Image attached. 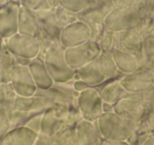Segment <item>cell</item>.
<instances>
[{
	"label": "cell",
	"mask_w": 154,
	"mask_h": 145,
	"mask_svg": "<svg viewBox=\"0 0 154 145\" xmlns=\"http://www.w3.org/2000/svg\"><path fill=\"white\" fill-rule=\"evenodd\" d=\"M131 120L114 112L103 113L97 120L101 135L105 141H125L129 138Z\"/></svg>",
	"instance_id": "cell-3"
},
{
	"label": "cell",
	"mask_w": 154,
	"mask_h": 145,
	"mask_svg": "<svg viewBox=\"0 0 154 145\" xmlns=\"http://www.w3.org/2000/svg\"><path fill=\"white\" fill-rule=\"evenodd\" d=\"M0 83L1 82V54H0Z\"/></svg>",
	"instance_id": "cell-18"
},
{
	"label": "cell",
	"mask_w": 154,
	"mask_h": 145,
	"mask_svg": "<svg viewBox=\"0 0 154 145\" xmlns=\"http://www.w3.org/2000/svg\"><path fill=\"white\" fill-rule=\"evenodd\" d=\"M38 134L26 126L11 129L0 139V145H34Z\"/></svg>",
	"instance_id": "cell-10"
},
{
	"label": "cell",
	"mask_w": 154,
	"mask_h": 145,
	"mask_svg": "<svg viewBox=\"0 0 154 145\" xmlns=\"http://www.w3.org/2000/svg\"><path fill=\"white\" fill-rule=\"evenodd\" d=\"M75 130L81 145H103L105 141L99 130L97 120L90 122L82 119L78 123Z\"/></svg>",
	"instance_id": "cell-8"
},
{
	"label": "cell",
	"mask_w": 154,
	"mask_h": 145,
	"mask_svg": "<svg viewBox=\"0 0 154 145\" xmlns=\"http://www.w3.org/2000/svg\"><path fill=\"white\" fill-rule=\"evenodd\" d=\"M2 46L14 57L32 60L39 54V43L37 38L19 32L3 40Z\"/></svg>",
	"instance_id": "cell-5"
},
{
	"label": "cell",
	"mask_w": 154,
	"mask_h": 145,
	"mask_svg": "<svg viewBox=\"0 0 154 145\" xmlns=\"http://www.w3.org/2000/svg\"><path fill=\"white\" fill-rule=\"evenodd\" d=\"M66 48L60 42H54L44 58L47 71L54 83H67L74 80L76 71L71 69L65 60Z\"/></svg>",
	"instance_id": "cell-2"
},
{
	"label": "cell",
	"mask_w": 154,
	"mask_h": 145,
	"mask_svg": "<svg viewBox=\"0 0 154 145\" xmlns=\"http://www.w3.org/2000/svg\"><path fill=\"white\" fill-rule=\"evenodd\" d=\"M91 31L89 27L84 29H63L60 34V43L65 48H74L90 40Z\"/></svg>",
	"instance_id": "cell-14"
},
{
	"label": "cell",
	"mask_w": 154,
	"mask_h": 145,
	"mask_svg": "<svg viewBox=\"0 0 154 145\" xmlns=\"http://www.w3.org/2000/svg\"><path fill=\"white\" fill-rule=\"evenodd\" d=\"M10 113L4 107L0 106V139L11 129Z\"/></svg>",
	"instance_id": "cell-16"
},
{
	"label": "cell",
	"mask_w": 154,
	"mask_h": 145,
	"mask_svg": "<svg viewBox=\"0 0 154 145\" xmlns=\"http://www.w3.org/2000/svg\"><path fill=\"white\" fill-rule=\"evenodd\" d=\"M18 32V23L14 12L7 4L0 10V36L3 40Z\"/></svg>",
	"instance_id": "cell-13"
},
{
	"label": "cell",
	"mask_w": 154,
	"mask_h": 145,
	"mask_svg": "<svg viewBox=\"0 0 154 145\" xmlns=\"http://www.w3.org/2000/svg\"><path fill=\"white\" fill-rule=\"evenodd\" d=\"M51 103L47 99L40 96L22 97L17 96L14 104V109L31 113H43L51 106Z\"/></svg>",
	"instance_id": "cell-12"
},
{
	"label": "cell",
	"mask_w": 154,
	"mask_h": 145,
	"mask_svg": "<svg viewBox=\"0 0 154 145\" xmlns=\"http://www.w3.org/2000/svg\"><path fill=\"white\" fill-rule=\"evenodd\" d=\"M29 69L37 89L46 90L54 85V82L47 71L44 60L39 57L33 59L29 65Z\"/></svg>",
	"instance_id": "cell-11"
},
{
	"label": "cell",
	"mask_w": 154,
	"mask_h": 145,
	"mask_svg": "<svg viewBox=\"0 0 154 145\" xmlns=\"http://www.w3.org/2000/svg\"><path fill=\"white\" fill-rule=\"evenodd\" d=\"M77 104L83 119L87 121H96L103 114V101L94 87H88L79 93Z\"/></svg>",
	"instance_id": "cell-6"
},
{
	"label": "cell",
	"mask_w": 154,
	"mask_h": 145,
	"mask_svg": "<svg viewBox=\"0 0 154 145\" xmlns=\"http://www.w3.org/2000/svg\"><path fill=\"white\" fill-rule=\"evenodd\" d=\"M102 54L99 44L89 40L74 48H66L65 60L68 66L76 71L96 60Z\"/></svg>",
	"instance_id": "cell-4"
},
{
	"label": "cell",
	"mask_w": 154,
	"mask_h": 145,
	"mask_svg": "<svg viewBox=\"0 0 154 145\" xmlns=\"http://www.w3.org/2000/svg\"><path fill=\"white\" fill-rule=\"evenodd\" d=\"M122 75L117 69L111 54L102 53L91 63L76 70V80H81L90 87H97Z\"/></svg>",
	"instance_id": "cell-1"
},
{
	"label": "cell",
	"mask_w": 154,
	"mask_h": 145,
	"mask_svg": "<svg viewBox=\"0 0 154 145\" xmlns=\"http://www.w3.org/2000/svg\"><path fill=\"white\" fill-rule=\"evenodd\" d=\"M103 145H129L126 141H105Z\"/></svg>",
	"instance_id": "cell-17"
},
{
	"label": "cell",
	"mask_w": 154,
	"mask_h": 145,
	"mask_svg": "<svg viewBox=\"0 0 154 145\" xmlns=\"http://www.w3.org/2000/svg\"><path fill=\"white\" fill-rule=\"evenodd\" d=\"M11 84L17 96L22 97L33 96L37 90L29 66L17 65L12 74Z\"/></svg>",
	"instance_id": "cell-7"
},
{
	"label": "cell",
	"mask_w": 154,
	"mask_h": 145,
	"mask_svg": "<svg viewBox=\"0 0 154 145\" xmlns=\"http://www.w3.org/2000/svg\"><path fill=\"white\" fill-rule=\"evenodd\" d=\"M16 96L17 94L11 83H0V106L5 108L10 115L14 110V104Z\"/></svg>",
	"instance_id": "cell-15"
},
{
	"label": "cell",
	"mask_w": 154,
	"mask_h": 145,
	"mask_svg": "<svg viewBox=\"0 0 154 145\" xmlns=\"http://www.w3.org/2000/svg\"><path fill=\"white\" fill-rule=\"evenodd\" d=\"M2 45H3V39H2V37L0 36V48L2 46Z\"/></svg>",
	"instance_id": "cell-19"
},
{
	"label": "cell",
	"mask_w": 154,
	"mask_h": 145,
	"mask_svg": "<svg viewBox=\"0 0 154 145\" xmlns=\"http://www.w3.org/2000/svg\"><path fill=\"white\" fill-rule=\"evenodd\" d=\"M122 75L107 81L99 87H94L99 93L104 102L114 105L120 100L129 97L127 91L120 83Z\"/></svg>",
	"instance_id": "cell-9"
}]
</instances>
